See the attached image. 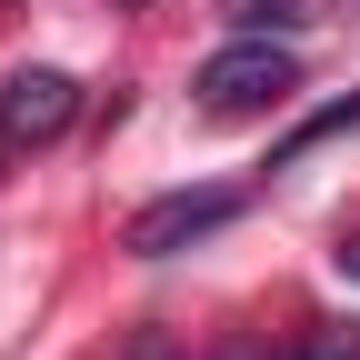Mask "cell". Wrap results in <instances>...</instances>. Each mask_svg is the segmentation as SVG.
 <instances>
[{"label":"cell","instance_id":"obj_1","mask_svg":"<svg viewBox=\"0 0 360 360\" xmlns=\"http://www.w3.org/2000/svg\"><path fill=\"white\" fill-rule=\"evenodd\" d=\"M200 110L210 120H250V110H270V101H290L300 90V51L290 40H270V30H240V40H220V51L200 60Z\"/></svg>","mask_w":360,"mask_h":360},{"label":"cell","instance_id":"obj_2","mask_svg":"<svg viewBox=\"0 0 360 360\" xmlns=\"http://www.w3.org/2000/svg\"><path fill=\"white\" fill-rule=\"evenodd\" d=\"M231 220H240V191H160L150 210L120 220V250L130 260H170V250H191L210 231H231Z\"/></svg>","mask_w":360,"mask_h":360},{"label":"cell","instance_id":"obj_3","mask_svg":"<svg viewBox=\"0 0 360 360\" xmlns=\"http://www.w3.org/2000/svg\"><path fill=\"white\" fill-rule=\"evenodd\" d=\"M70 110H80V80L70 70H11V80H0V141H11V150L60 141Z\"/></svg>","mask_w":360,"mask_h":360},{"label":"cell","instance_id":"obj_4","mask_svg":"<svg viewBox=\"0 0 360 360\" xmlns=\"http://www.w3.org/2000/svg\"><path fill=\"white\" fill-rule=\"evenodd\" d=\"M340 130H360V90H350V101H321V110H310V120L290 130L281 150H270V170H290L300 150H321V141H340Z\"/></svg>","mask_w":360,"mask_h":360},{"label":"cell","instance_id":"obj_5","mask_svg":"<svg viewBox=\"0 0 360 360\" xmlns=\"http://www.w3.org/2000/svg\"><path fill=\"white\" fill-rule=\"evenodd\" d=\"M300 360H360V321H321L300 340Z\"/></svg>","mask_w":360,"mask_h":360},{"label":"cell","instance_id":"obj_6","mask_svg":"<svg viewBox=\"0 0 360 360\" xmlns=\"http://www.w3.org/2000/svg\"><path fill=\"white\" fill-rule=\"evenodd\" d=\"M231 20H240V30H290L300 11H290V0H231Z\"/></svg>","mask_w":360,"mask_h":360},{"label":"cell","instance_id":"obj_7","mask_svg":"<svg viewBox=\"0 0 360 360\" xmlns=\"http://www.w3.org/2000/svg\"><path fill=\"white\" fill-rule=\"evenodd\" d=\"M210 360H270V340H260V330H220V340H210Z\"/></svg>","mask_w":360,"mask_h":360},{"label":"cell","instance_id":"obj_8","mask_svg":"<svg viewBox=\"0 0 360 360\" xmlns=\"http://www.w3.org/2000/svg\"><path fill=\"white\" fill-rule=\"evenodd\" d=\"M120 360H180V340H170V330H130V350H120Z\"/></svg>","mask_w":360,"mask_h":360},{"label":"cell","instance_id":"obj_9","mask_svg":"<svg viewBox=\"0 0 360 360\" xmlns=\"http://www.w3.org/2000/svg\"><path fill=\"white\" fill-rule=\"evenodd\" d=\"M330 260H340V281H360V231H350V240H340Z\"/></svg>","mask_w":360,"mask_h":360},{"label":"cell","instance_id":"obj_10","mask_svg":"<svg viewBox=\"0 0 360 360\" xmlns=\"http://www.w3.org/2000/svg\"><path fill=\"white\" fill-rule=\"evenodd\" d=\"M130 11H141V0H130Z\"/></svg>","mask_w":360,"mask_h":360}]
</instances>
